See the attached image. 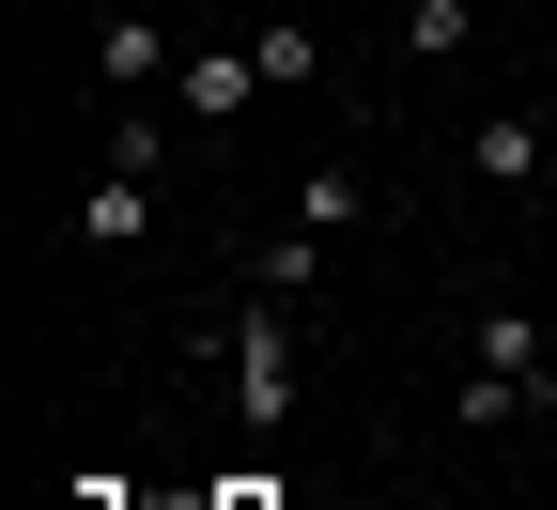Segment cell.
I'll list each match as a JSON object with an SVG mask.
<instances>
[{
  "instance_id": "6da1fadb",
  "label": "cell",
  "mask_w": 557,
  "mask_h": 510,
  "mask_svg": "<svg viewBox=\"0 0 557 510\" xmlns=\"http://www.w3.org/2000/svg\"><path fill=\"white\" fill-rule=\"evenodd\" d=\"M542 402H557L542 310H527V295H480V310H465V387H449V418H465V433H511V418H542Z\"/></svg>"
},
{
  "instance_id": "7a4b0ae2",
  "label": "cell",
  "mask_w": 557,
  "mask_h": 510,
  "mask_svg": "<svg viewBox=\"0 0 557 510\" xmlns=\"http://www.w3.org/2000/svg\"><path fill=\"white\" fill-rule=\"evenodd\" d=\"M218 387H233V418H248V433L295 418V325H278V295H248V310L218 325Z\"/></svg>"
},
{
  "instance_id": "3957f363",
  "label": "cell",
  "mask_w": 557,
  "mask_h": 510,
  "mask_svg": "<svg viewBox=\"0 0 557 510\" xmlns=\"http://www.w3.org/2000/svg\"><path fill=\"white\" fill-rule=\"evenodd\" d=\"M248 109H263V62L248 47H186L171 62V124H248Z\"/></svg>"
},
{
  "instance_id": "277c9868",
  "label": "cell",
  "mask_w": 557,
  "mask_h": 510,
  "mask_svg": "<svg viewBox=\"0 0 557 510\" xmlns=\"http://www.w3.org/2000/svg\"><path fill=\"white\" fill-rule=\"evenodd\" d=\"M542 171H557V139H542L527 109H496V124H465V186H496V201H511V186H542Z\"/></svg>"
},
{
  "instance_id": "5b68a950",
  "label": "cell",
  "mask_w": 557,
  "mask_h": 510,
  "mask_svg": "<svg viewBox=\"0 0 557 510\" xmlns=\"http://www.w3.org/2000/svg\"><path fill=\"white\" fill-rule=\"evenodd\" d=\"M171 62H186V47H171L156 16H109V32H94V78H109V109H124V94H171Z\"/></svg>"
},
{
  "instance_id": "8992f818",
  "label": "cell",
  "mask_w": 557,
  "mask_h": 510,
  "mask_svg": "<svg viewBox=\"0 0 557 510\" xmlns=\"http://www.w3.org/2000/svg\"><path fill=\"white\" fill-rule=\"evenodd\" d=\"M139 233H156V186H139V171H94L78 186V248H139Z\"/></svg>"
},
{
  "instance_id": "52a82bcc",
  "label": "cell",
  "mask_w": 557,
  "mask_h": 510,
  "mask_svg": "<svg viewBox=\"0 0 557 510\" xmlns=\"http://www.w3.org/2000/svg\"><path fill=\"white\" fill-rule=\"evenodd\" d=\"M248 62H263V94H310L325 78V32L310 16H248Z\"/></svg>"
},
{
  "instance_id": "ba28073f",
  "label": "cell",
  "mask_w": 557,
  "mask_h": 510,
  "mask_svg": "<svg viewBox=\"0 0 557 510\" xmlns=\"http://www.w3.org/2000/svg\"><path fill=\"white\" fill-rule=\"evenodd\" d=\"M357 216H372L357 156H310V186H295V233H357Z\"/></svg>"
},
{
  "instance_id": "9c48e42d",
  "label": "cell",
  "mask_w": 557,
  "mask_h": 510,
  "mask_svg": "<svg viewBox=\"0 0 557 510\" xmlns=\"http://www.w3.org/2000/svg\"><path fill=\"white\" fill-rule=\"evenodd\" d=\"M480 47V0H403V62H465Z\"/></svg>"
},
{
  "instance_id": "30bf717a",
  "label": "cell",
  "mask_w": 557,
  "mask_h": 510,
  "mask_svg": "<svg viewBox=\"0 0 557 510\" xmlns=\"http://www.w3.org/2000/svg\"><path fill=\"white\" fill-rule=\"evenodd\" d=\"M109 171H139V186L171 171V124H156V94H124V109H109Z\"/></svg>"
},
{
  "instance_id": "8fae6325",
  "label": "cell",
  "mask_w": 557,
  "mask_h": 510,
  "mask_svg": "<svg viewBox=\"0 0 557 510\" xmlns=\"http://www.w3.org/2000/svg\"><path fill=\"white\" fill-rule=\"evenodd\" d=\"M310 278H325V233H278V248H248V295H278V310H295Z\"/></svg>"
},
{
  "instance_id": "7c38bea8",
  "label": "cell",
  "mask_w": 557,
  "mask_h": 510,
  "mask_svg": "<svg viewBox=\"0 0 557 510\" xmlns=\"http://www.w3.org/2000/svg\"><path fill=\"white\" fill-rule=\"evenodd\" d=\"M218 510H278V495H263V480H218Z\"/></svg>"
}]
</instances>
